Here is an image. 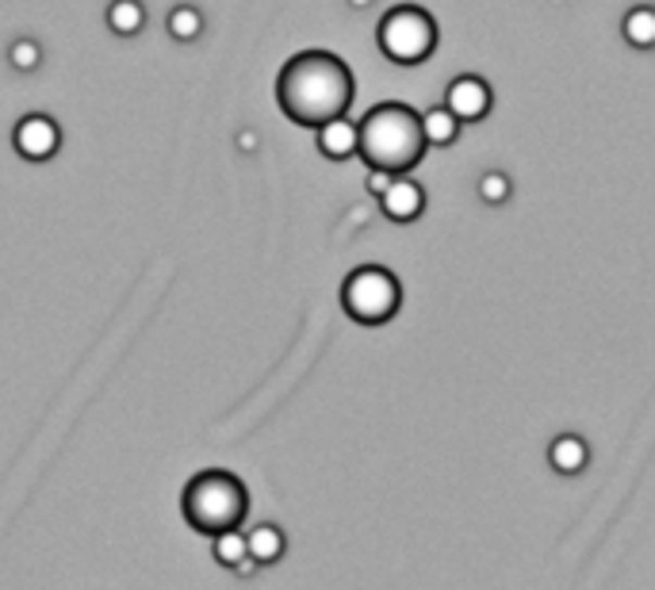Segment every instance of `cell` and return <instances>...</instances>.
I'll return each mask as SVG.
<instances>
[{
  "mask_svg": "<svg viewBox=\"0 0 655 590\" xmlns=\"http://www.w3.org/2000/svg\"><path fill=\"white\" fill-rule=\"evenodd\" d=\"M276 100L291 123L315 130L349 112L353 73L330 50H303V54L288 58V65L276 77Z\"/></svg>",
  "mask_w": 655,
  "mask_h": 590,
  "instance_id": "obj_1",
  "label": "cell"
},
{
  "mask_svg": "<svg viewBox=\"0 0 655 590\" xmlns=\"http://www.w3.org/2000/svg\"><path fill=\"white\" fill-rule=\"evenodd\" d=\"M356 154L373 173H411L426 154L418 112L406 104H376L356 127Z\"/></svg>",
  "mask_w": 655,
  "mask_h": 590,
  "instance_id": "obj_2",
  "label": "cell"
},
{
  "mask_svg": "<svg viewBox=\"0 0 655 590\" xmlns=\"http://www.w3.org/2000/svg\"><path fill=\"white\" fill-rule=\"evenodd\" d=\"M180 510H185V522L196 533L218 537L245 522V514H250V491H245V484L235 472L207 468L188 479Z\"/></svg>",
  "mask_w": 655,
  "mask_h": 590,
  "instance_id": "obj_3",
  "label": "cell"
},
{
  "mask_svg": "<svg viewBox=\"0 0 655 590\" xmlns=\"http://www.w3.org/2000/svg\"><path fill=\"white\" fill-rule=\"evenodd\" d=\"M341 307L353 323L361 326H383L403 307V288L395 273L383 265H361L341 284Z\"/></svg>",
  "mask_w": 655,
  "mask_h": 590,
  "instance_id": "obj_4",
  "label": "cell"
},
{
  "mask_svg": "<svg viewBox=\"0 0 655 590\" xmlns=\"http://www.w3.org/2000/svg\"><path fill=\"white\" fill-rule=\"evenodd\" d=\"M380 50L399 65H418L433 54L437 47V24L426 9H414V4H399L388 16L380 20Z\"/></svg>",
  "mask_w": 655,
  "mask_h": 590,
  "instance_id": "obj_5",
  "label": "cell"
},
{
  "mask_svg": "<svg viewBox=\"0 0 655 590\" xmlns=\"http://www.w3.org/2000/svg\"><path fill=\"white\" fill-rule=\"evenodd\" d=\"M12 142L16 150L27 158V162H50L58 154V146H62V130L50 115H24L12 130Z\"/></svg>",
  "mask_w": 655,
  "mask_h": 590,
  "instance_id": "obj_6",
  "label": "cell"
},
{
  "mask_svg": "<svg viewBox=\"0 0 655 590\" xmlns=\"http://www.w3.org/2000/svg\"><path fill=\"white\" fill-rule=\"evenodd\" d=\"M491 100H494L491 85H487L483 77H476V73H464V77H456V81L449 85V92H445V108L461 123L483 120V115L491 112Z\"/></svg>",
  "mask_w": 655,
  "mask_h": 590,
  "instance_id": "obj_7",
  "label": "cell"
},
{
  "mask_svg": "<svg viewBox=\"0 0 655 590\" xmlns=\"http://www.w3.org/2000/svg\"><path fill=\"white\" fill-rule=\"evenodd\" d=\"M380 208L388 218H395V223H414V218L426 211V192H421V185H414L411 177H395L388 185V192L380 196Z\"/></svg>",
  "mask_w": 655,
  "mask_h": 590,
  "instance_id": "obj_8",
  "label": "cell"
},
{
  "mask_svg": "<svg viewBox=\"0 0 655 590\" xmlns=\"http://www.w3.org/2000/svg\"><path fill=\"white\" fill-rule=\"evenodd\" d=\"M315 142L326 158H333V162L353 158L356 154V123H349L345 115H341V120L323 123V127H315Z\"/></svg>",
  "mask_w": 655,
  "mask_h": 590,
  "instance_id": "obj_9",
  "label": "cell"
},
{
  "mask_svg": "<svg viewBox=\"0 0 655 590\" xmlns=\"http://www.w3.org/2000/svg\"><path fill=\"white\" fill-rule=\"evenodd\" d=\"M284 549H288V537H284V529L273 526V522H261V526H253L250 533H245V552H250V560L257 567L276 564V560L284 556Z\"/></svg>",
  "mask_w": 655,
  "mask_h": 590,
  "instance_id": "obj_10",
  "label": "cell"
},
{
  "mask_svg": "<svg viewBox=\"0 0 655 590\" xmlns=\"http://www.w3.org/2000/svg\"><path fill=\"white\" fill-rule=\"evenodd\" d=\"M549 461L556 472H564V476H575V472L587 468V461H591V449H587V441H582L579 434H564L552 441L549 449Z\"/></svg>",
  "mask_w": 655,
  "mask_h": 590,
  "instance_id": "obj_11",
  "label": "cell"
},
{
  "mask_svg": "<svg viewBox=\"0 0 655 590\" xmlns=\"http://www.w3.org/2000/svg\"><path fill=\"white\" fill-rule=\"evenodd\" d=\"M418 127L426 146H453L456 135H461V120H456L449 108H429V112H421Z\"/></svg>",
  "mask_w": 655,
  "mask_h": 590,
  "instance_id": "obj_12",
  "label": "cell"
},
{
  "mask_svg": "<svg viewBox=\"0 0 655 590\" xmlns=\"http://www.w3.org/2000/svg\"><path fill=\"white\" fill-rule=\"evenodd\" d=\"M215 541V560L223 567H230V572H238V575H253V560H250V552H245V537L238 533V529H230V533H218V537H211Z\"/></svg>",
  "mask_w": 655,
  "mask_h": 590,
  "instance_id": "obj_13",
  "label": "cell"
},
{
  "mask_svg": "<svg viewBox=\"0 0 655 590\" xmlns=\"http://www.w3.org/2000/svg\"><path fill=\"white\" fill-rule=\"evenodd\" d=\"M621 35L632 42L637 50H647L655 42V9H647V4H640V9H632L629 16H625L621 24Z\"/></svg>",
  "mask_w": 655,
  "mask_h": 590,
  "instance_id": "obj_14",
  "label": "cell"
},
{
  "mask_svg": "<svg viewBox=\"0 0 655 590\" xmlns=\"http://www.w3.org/2000/svg\"><path fill=\"white\" fill-rule=\"evenodd\" d=\"M108 24L119 35H138L146 24L142 4H138V0H112V4H108Z\"/></svg>",
  "mask_w": 655,
  "mask_h": 590,
  "instance_id": "obj_15",
  "label": "cell"
},
{
  "mask_svg": "<svg viewBox=\"0 0 655 590\" xmlns=\"http://www.w3.org/2000/svg\"><path fill=\"white\" fill-rule=\"evenodd\" d=\"M169 32H173V39L192 42L196 35L203 32V16L192 9V4H180V9H173V12H169Z\"/></svg>",
  "mask_w": 655,
  "mask_h": 590,
  "instance_id": "obj_16",
  "label": "cell"
},
{
  "mask_svg": "<svg viewBox=\"0 0 655 590\" xmlns=\"http://www.w3.org/2000/svg\"><path fill=\"white\" fill-rule=\"evenodd\" d=\"M479 200L491 203V208L506 203L509 200V177H506V173H499V170L483 173V177H479Z\"/></svg>",
  "mask_w": 655,
  "mask_h": 590,
  "instance_id": "obj_17",
  "label": "cell"
},
{
  "mask_svg": "<svg viewBox=\"0 0 655 590\" xmlns=\"http://www.w3.org/2000/svg\"><path fill=\"white\" fill-rule=\"evenodd\" d=\"M9 62L16 65V70H24V73L39 70V65H42V47L35 39H16V42H12V50H9Z\"/></svg>",
  "mask_w": 655,
  "mask_h": 590,
  "instance_id": "obj_18",
  "label": "cell"
},
{
  "mask_svg": "<svg viewBox=\"0 0 655 590\" xmlns=\"http://www.w3.org/2000/svg\"><path fill=\"white\" fill-rule=\"evenodd\" d=\"M391 180H395V173H368V192L383 196V192H388Z\"/></svg>",
  "mask_w": 655,
  "mask_h": 590,
  "instance_id": "obj_19",
  "label": "cell"
},
{
  "mask_svg": "<svg viewBox=\"0 0 655 590\" xmlns=\"http://www.w3.org/2000/svg\"><path fill=\"white\" fill-rule=\"evenodd\" d=\"M349 4H353V9H368V4H373V0H349Z\"/></svg>",
  "mask_w": 655,
  "mask_h": 590,
  "instance_id": "obj_20",
  "label": "cell"
}]
</instances>
